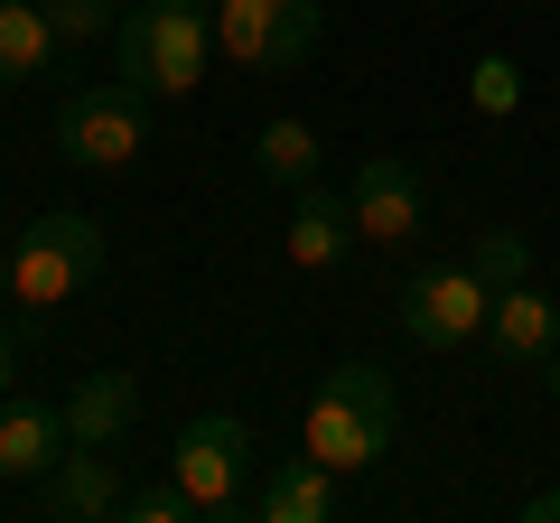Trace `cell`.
<instances>
[{
  "mask_svg": "<svg viewBox=\"0 0 560 523\" xmlns=\"http://www.w3.org/2000/svg\"><path fill=\"white\" fill-rule=\"evenodd\" d=\"M66 449H75V440H66V411L10 403V393H0V477H10V486H38Z\"/></svg>",
  "mask_w": 560,
  "mask_h": 523,
  "instance_id": "cell-11",
  "label": "cell"
},
{
  "mask_svg": "<svg viewBox=\"0 0 560 523\" xmlns=\"http://www.w3.org/2000/svg\"><path fill=\"white\" fill-rule=\"evenodd\" d=\"M467 271H477V281H486V290H514V281H523V271H533V243H523V234H514V224H486V234H477V243H467Z\"/></svg>",
  "mask_w": 560,
  "mask_h": 523,
  "instance_id": "cell-17",
  "label": "cell"
},
{
  "mask_svg": "<svg viewBox=\"0 0 560 523\" xmlns=\"http://www.w3.org/2000/svg\"><path fill=\"white\" fill-rule=\"evenodd\" d=\"M38 514L47 523H103V514H121L113 458H103V449H66V458L38 477Z\"/></svg>",
  "mask_w": 560,
  "mask_h": 523,
  "instance_id": "cell-9",
  "label": "cell"
},
{
  "mask_svg": "<svg viewBox=\"0 0 560 523\" xmlns=\"http://www.w3.org/2000/svg\"><path fill=\"white\" fill-rule=\"evenodd\" d=\"M486 346H495L504 364H541V356L560 346V309H551V290H533V281L495 290V309H486Z\"/></svg>",
  "mask_w": 560,
  "mask_h": 523,
  "instance_id": "cell-12",
  "label": "cell"
},
{
  "mask_svg": "<svg viewBox=\"0 0 560 523\" xmlns=\"http://www.w3.org/2000/svg\"><path fill=\"white\" fill-rule=\"evenodd\" d=\"M401 430V393L383 364H337V374L318 383V403H308V458H327L337 477H355V467H374L383 449H393Z\"/></svg>",
  "mask_w": 560,
  "mask_h": 523,
  "instance_id": "cell-2",
  "label": "cell"
},
{
  "mask_svg": "<svg viewBox=\"0 0 560 523\" xmlns=\"http://www.w3.org/2000/svg\"><path fill=\"white\" fill-rule=\"evenodd\" d=\"M253 514L261 523H327L337 514V467L327 458H280L271 477L253 486Z\"/></svg>",
  "mask_w": 560,
  "mask_h": 523,
  "instance_id": "cell-13",
  "label": "cell"
},
{
  "mask_svg": "<svg viewBox=\"0 0 560 523\" xmlns=\"http://www.w3.org/2000/svg\"><path fill=\"white\" fill-rule=\"evenodd\" d=\"M253 160H261V178H280L290 187V197H300L308 178H318V131H308V121H261V141H253Z\"/></svg>",
  "mask_w": 560,
  "mask_h": 523,
  "instance_id": "cell-16",
  "label": "cell"
},
{
  "mask_svg": "<svg viewBox=\"0 0 560 523\" xmlns=\"http://www.w3.org/2000/svg\"><path fill=\"white\" fill-rule=\"evenodd\" d=\"M57 47L66 38L47 20V0H0V84H38Z\"/></svg>",
  "mask_w": 560,
  "mask_h": 523,
  "instance_id": "cell-15",
  "label": "cell"
},
{
  "mask_svg": "<svg viewBox=\"0 0 560 523\" xmlns=\"http://www.w3.org/2000/svg\"><path fill=\"white\" fill-rule=\"evenodd\" d=\"M103 281V224L75 216V206H57V216H38L20 234V253H10V300H20V318H57L75 290Z\"/></svg>",
  "mask_w": 560,
  "mask_h": 523,
  "instance_id": "cell-3",
  "label": "cell"
},
{
  "mask_svg": "<svg viewBox=\"0 0 560 523\" xmlns=\"http://www.w3.org/2000/svg\"><path fill=\"white\" fill-rule=\"evenodd\" d=\"M486 309H495V290H486L467 262H430V271H411V281H401L393 318H401V337H411V346L448 356V346L486 337Z\"/></svg>",
  "mask_w": 560,
  "mask_h": 523,
  "instance_id": "cell-7",
  "label": "cell"
},
{
  "mask_svg": "<svg viewBox=\"0 0 560 523\" xmlns=\"http://www.w3.org/2000/svg\"><path fill=\"white\" fill-rule=\"evenodd\" d=\"M541 393H551V403H560V346H551V356H541Z\"/></svg>",
  "mask_w": 560,
  "mask_h": 523,
  "instance_id": "cell-23",
  "label": "cell"
},
{
  "mask_svg": "<svg viewBox=\"0 0 560 523\" xmlns=\"http://www.w3.org/2000/svg\"><path fill=\"white\" fill-rule=\"evenodd\" d=\"M346 197H355V234L383 243V253H401V243L420 234V216H430V187H420V168L393 160V150H383V160H364Z\"/></svg>",
  "mask_w": 560,
  "mask_h": 523,
  "instance_id": "cell-8",
  "label": "cell"
},
{
  "mask_svg": "<svg viewBox=\"0 0 560 523\" xmlns=\"http://www.w3.org/2000/svg\"><path fill=\"white\" fill-rule=\"evenodd\" d=\"M253 458H261V449H253V430H243L234 411H197V421L178 430V449H168V477L206 504V523H234L243 504H253V496H243Z\"/></svg>",
  "mask_w": 560,
  "mask_h": 523,
  "instance_id": "cell-6",
  "label": "cell"
},
{
  "mask_svg": "<svg viewBox=\"0 0 560 523\" xmlns=\"http://www.w3.org/2000/svg\"><path fill=\"white\" fill-rule=\"evenodd\" d=\"M140 141H150V113H140V84H75V94L57 103V160L66 168H131Z\"/></svg>",
  "mask_w": 560,
  "mask_h": 523,
  "instance_id": "cell-5",
  "label": "cell"
},
{
  "mask_svg": "<svg viewBox=\"0 0 560 523\" xmlns=\"http://www.w3.org/2000/svg\"><path fill=\"white\" fill-rule=\"evenodd\" d=\"M0 300H10V253H0Z\"/></svg>",
  "mask_w": 560,
  "mask_h": 523,
  "instance_id": "cell-24",
  "label": "cell"
},
{
  "mask_svg": "<svg viewBox=\"0 0 560 523\" xmlns=\"http://www.w3.org/2000/svg\"><path fill=\"white\" fill-rule=\"evenodd\" d=\"M131 421H140V383L131 374H94V383L66 393V440L75 449H113Z\"/></svg>",
  "mask_w": 560,
  "mask_h": 523,
  "instance_id": "cell-14",
  "label": "cell"
},
{
  "mask_svg": "<svg viewBox=\"0 0 560 523\" xmlns=\"http://www.w3.org/2000/svg\"><path fill=\"white\" fill-rule=\"evenodd\" d=\"M121 10H131V0H47V20H57V38H66V47L113 38V28H121Z\"/></svg>",
  "mask_w": 560,
  "mask_h": 523,
  "instance_id": "cell-18",
  "label": "cell"
},
{
  "mask_svg": "<svg viewBox=\"0 0 560 523\" xmlns=\"http://www.w3.org/2000/svg\"><path fill=\"white\" fill-rule=\"evenodd\" d=\"M355 243H364L355 234V197H337L327 178H308L300 206H290V262H300V271H337Z\"/></svg>",
  "mask_w": 560,
  "mask_h": 523,
  "instance_id": "cell-10",
  "label": "cell"
},
{
  "mask_svg": "<svg viewBox=\"0 0 560 523\" xmlns=\"http://www.w3.org/2000/svg\"><path fill=\"white\" fill-rule=\"evenodd\" d=\"M121 514L131 523H206V504L187 496L178 477H160V486H140V496H121Z\"/></svg>",
  "mask_w": 560,
  "mask_h": 523,
  "instance_id": "cell-19",
  "label": "cell"
},
{
  "mask_svg": "<svg viewBox=\"0 0 560 523\" xmlns=\"http://www.w3.org/2000/svg\"><path fill=\"white\" fill-rule=\"evenodd\" d=\"M523 523H560V486H541V496L523 504Z\"/></svg>",
  "mask_w": 560,
  "mask_h": 523,
  "instance_id": "cell-21",
  "label": "cell"
},
{
  "mask_svg": "<svg viewBox=\"0 0 560 523\" xmlns=\"http://www.w3.org/2000/svg\"><path fill=\"white\" fill-rule=\"evenodd\" d=\"M206 57H215V0H131L113 28V66L140 94H197Z\"/></svg>",
  "mask_w": 560,
  "mask_h": 523,
  "instance_id": "cell-1",
  "label": "cell"
},
{
  "mask_svg": "<svg viewBox=\"0 0 560 523\" xmlns=\"http://www.w3.org/2000/svg\"><path fill=\"white\" fill-rule=\"evenodd\" d=\"M10 374H20V346H10V327H0V393H10Z\"/></svg>",
  "mask_w": 560,
  "mask_h": 523,
  "instance_id": "cell-22",
  "label": "cell"
},
{
  "mask_svg": "<svg viewBox=\"0 0 560 523\" xmlns=\"http://www.w3.org/2000/svg\"><path fill=\"white\" fill-rule=\"evenodd\" d=\"M467 94H477V113H514V103H523V66L514 57H477V75H467Z\"/></svg>",
  "mask_w": 560,
  "mask_h": 523,
  "instance_id": "cell-20",
  "label": "cell"
},
{
  "mask_svg": "<svg viewBox=\"0 0 560 523\" xmlns=\"http://www.w3.org/2000/svg\"><path fill=\"white\" fill-rule=\"evenodd\" d=\"M327 38L318 0H215V47L253 75H300Z\"/></svg>",
  "mask_w": 560,
  "mask_h": 523,
  "instance_id": "cell-4",
  "label": "cell"
}]
</instances>
